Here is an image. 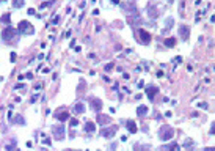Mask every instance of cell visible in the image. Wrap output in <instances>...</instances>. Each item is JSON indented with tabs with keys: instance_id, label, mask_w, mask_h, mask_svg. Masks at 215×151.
<instances>
[{
	"instance_id": "1",
	"label": "cell",
	"mask_w": 215,
	"mask_h": 151,
	"mask_svg": "<svg viewBox=\"0 0 215 151\" xmlns=\"http://www.w3.org/2000/svg\"><path fill=\"white\" fill-rule=\"evenodd\" d=\"M173 135H174V129L171 126H162L160 131H159V137H160V140H163V142L173 139Z\"/></svg>"
},
{
	"instance_id": "2",
	"label": "cell",
	"mask_w": 215,
	"mask_h": 151,
	"mask_svg": "<svg viewBox=\"0 0 215 151\" xmlns=\"http://www.w3.org/2000/svg\"><path fill=\"white\" fill-rule=\"evenodd\" d=\"M17 30H19L20 33H24V35H33V33H35L33 25L29 22V20H20Z\"/></svg>"
},
{
	"instance_id": "3",
	"label": "cell",
	"mask_w": 215,
	"mask_h": 151,
	"mask_svg": "<svg viewBox=\"0 0 215 151\" xmlns=\"http://www.w3.org/2000/svg\"><path fill=\"white\" fill-rule=\"evenodd\" d=\"M123 11L126 13L127 16H134V14H138V6L134 3V2H126L123 3Z\"/></svg>"
},
{
	"instance_id": "4",
	"label": "cell",
	"mask_w": 215,
	"mask_h": 151,
	"mask_svg": "<svg viewBox=\"0 0 215 151\" xmlns=\"http://www.w3.org/2000/svg\"><path fill=\"white\" fill-rule=\"evenodd\" d=\"M118 132V126H108V128H104L101 131V135L104 139H113L115 134Z\"/></svg>"
},
{
	"instance_id": "5",
	"label": "cell",
	"mask_w": 215,
	"mask_h": 151,
	"mask_svg": "<svg viewBox=\"0 0 215 151\" xmlns=\"http://www.w3.org/2000/svg\"><path fill=\"white\" fill-rule=\"evenodd\" d=\"M52 134L55 140H63L65 139V126H52Z\"/></svg>"
},
{
	"instance_id": "6",
	"label": "cell",
	"mask_w": 215,
	"mask_h": 151,
	"mask_svg": "<svg viewBox=\"0 0 215 151\" xmlns=\"http://www.w3.org/2000/svg\"><path fill=\"white\" fill-rule=\"evenodd\" d=\"M14 36H16V30L13 29L11 25H8L6 29H3V32H2V38H3V41H11Z\"/></svg>"
},
{
	"instance_id": "7",
	"label": "cell",
	"mask_w": 215,
	"mask_h": 151,
	"mask_svg": "<svg viewBox=\"0 0 215 151\" xmlns=\"http://www.w3.org/2000/svg\"><path fill=\"white\" fill-rule=\"evenodd\" d=\"M138 41H140L141 44H149L151 43V35L146 32V30H138Z\"/></svg>"
},
{
	"instance_id": "8",
	"label": "cell",
	"mask_w": 215,
	"mask_h": 151,
	"mask_svg": "<svg viewBox=\"0 0 215 151\" xmlns=\"http://www.w3.org/2000/svg\"><path fill=\"white\" fill-rule=\"evenodd\" d=\"M127 22L132 27H138V25L143 24V19L140 16V13H138V14H134V16H127Z\"/></svg>"
},
{
	"instance_id": "9",
	"label": "cell",
	"mask_w": 215,
	"mask_h": 151,
	"mask_svg": "<svg viewBox=\"0 0 215 151\" xmlns=\"http://www.w3.org/2000/svg\"><path fill=\"white\" fill-rule=\"evenodd\" d=\"M179 36H181L184 41L189 39V38H190V27H189V25H185V24L179 25Z\"/></svg>"
},
{
	"instance_id": "10",
	"label": "cell",
	"mask_w": 215,
	"mask_h": 151,
	"mask_svg": "<svg viewBox=\"0 0 215 151\" xmlns=\"http://www.w3.org/2000/svg\"><path fill=\"white\" fill-rule=\"evenodd\" d=\"M102 101L101 99H98V98H89V107L93 109V110H96V112H101V109H102Z\"/></svg>"
},
{
	"instance_id": "11",
	"label": "cell",
	"mask_w": 215,
	"mask_h": 151,
	"mask_svg": "<svg viewBox=\"0 0 215 151\" xmlns=\"http://www.w3.org/2000/svg\"><path fill=\"white\" fill-rule=\"evenodd\" d=\"M157 93H159V88L154 87V85H151V87L146 88V94H148V98H149L151 101H154V98H156Z\"/></svg>"
},
{
	"instance_id": "12",
	"label": "cell",
	"mask_w": 215,
	"mask_h": 151,
	"mask_svg": "<svg viewBox=\"0 0 215 151\" xmlns=\"http://www.w3.org/2000/svg\"><path fill=\"white\" fill-rule=\"evenodd\" d=\"M112 121V118L110 116H107V115H102V113H98V123L99 125H108V123Z\"/></svg>"
},
{
	"instance_id": "13",
	"label": "cell",
	"mask_w": 215,
	"mask_h": 151,
	"mask_svg": "<svg viewBox=\"0 0 215 151\" xmlns=\"http://www.w3.org/2000/svg\"><path fill=\"white\" fill-rule=\"evenodd\" d=\"M126 128H127V131L130 132V134H137V125H135V121L134 120H129L127 123H126Z\"/></svg>"
},
{
	"instance_id": "14",
	"label": "cell",
	"mask_w": 215,
	"mask_h": 151,
	"mask_svg": "<svg viewBox=\"0 0 215 151\" xmlns=\"http://www.w3.org/2000/svg\"><path fill=\"white\" fill-rule=\"evenodd\" d=\"M74 112L77 113V115H82L83 112H85V106H83L82 102H77V104L74 106Z\"/></svg>"
},
{
	"instance_id": "15",
	"label": "cell",
	"mask_w": 215,
	"mask_h": 151,
	"mask_svg": "<svg viewBox=\"0 0 215 151\" xmlns=\"http://www.w3.org/2000/svg\"><path fill=\"white\" fill-rule=\"evenodd\" d=\"M85 131L86 132H96V125H94V123L93 121H86V125H85Z\"/></svg>"
},
{
	"instance_id": "16",
	"label": "cell",
	"mask_w": 215,
	"mask_h": 151,
	"mask_svg": "<svg viewBox=\"0 0 215 151\" xmlns=\"http://www.w3.org/2000/svg\"><path fill=\"white\" fill-rule=\"evenodd\" d=\"M146 113H148V107L146 106H138L137 107V115L138 116H144Z\"/></svg>"
},
{
	"instance_id": "17",
	"label": "cell",
	"mask_w": 215,
	"mask_h": 151,
	"mask_svg": "<svg viewBox=\"0 0 215 151\" xmlns=\"http://www.w3.org/2000/svg\"><path fill=\"white\" fill-rule=\"evenodd\" d=\"M57 118H58L60 121H68L69 118H71V115H69V112H60V113L57 115Z\"/></svg>"
},
{
	"instance_id": "18",
	"label": "cell",
	"mask_w": 215,
	"mask_h": 151,
	"mask_svg": "<svg viewBox=\"0 0 215 151\" xmlns=\"http://www.w3.org/2000/svg\"><path fill=\"white\" fill-rule=\"evenodd\" d=\"M11 120H13V123H16V125H22V126L25 125V120H24L22 115H16L14 118H11Z\"/></svg>"
},
{
	"instance_id": "19",
	"label": "cell",
	"mask_w": 215,
	"mask_h": 151,
	"mask_svg": "<svg viewBox=\"0 0 215 151\" xmlns=\"http://www.w3.org/2000/svg\"><path fill=\"white\" fill-rule=\"evenodd\" d=\"M0 20H2L3 24L10 25V20H11V14H10V13H5V14L2 16V19H0Z\"/></svg>"
},
{
	"instance_id": "20",
	"label": "cell",
	"mask_w": 215,
	"mask_h": 151,
	"mask_svg": "<svg viewBox=\"0 0 215 151\" xmlns=\"http://www.w3.org/2000/svg\"><path fill=\"white\" fill-rule=\"evenodd\" d=\"M181 149V146L177 145V143H170L168 146H166V151H179Z\"/></svg>"
},
{
	"instance_id": "21",
	"label": "cell",
	"mask_w": 215,
	"mask_h": 151,
	"mask_svg": "<svg viewBox=\"0 0 215 151\" xmlns=\"http://www.w3.org/2000/svg\"><path fill=\"white\" fill-rule=\"evenodd\" d=\"M25 5V0H13V6L14 8H22Z\"/></svg>"
},
{
	"instance_id": "22",
	"label": "cell",
	"mask_w": 215,
	"mask_h": 151,
	"mask_svg": "<svg viewBox=\"0 0 215 151\" xmlns=\"http://www.w3.org/2000/svg\"><path fill=\"white\" fill-rule=\"evenodd\" d=\"M165 44L168 46V47L176 46V38H168V39H165Z\"/></svg>"
},
{
	"instance_id": "23",
	"label": "cell",
	"mask_w": 215,
	"mask_h": 151,
	"mask_svg": "<svg viewBox=\"0 0 215 151\" xmlns=\"http://www.w3.org/2000/svg\"><path fill=\"white\" fill-rule=\"evenodd\" d=\"M173 24H174V19H173V17H168V19H166L165 20V27H166V29H171V27H173Z\"/></svg>"
},
{
	"instance_id": "24",
	"label": "cell",
	"mask_w": 215,
	"mask_h": 151,
	"mask_svg": "<svg viewBox=\"0 0 215 151\" xmlns=\"http://www.w3.org/2000/svg\"><path fill=\"white\" fill-rule=\"evenodd\" d=\"M159 16V13L156 11V8L152 10V6H149V17H157Z\"/></svg>"
},
{
	"instance_id": "25",
	"label": "cell",
	"mask_w": 215,
	"mask_h": 151,
	"mask_svg": "<svg viewBox=\"0 0 215 151\" xmlns=\"http://www.w3.org/2000/svg\"><path fill=\"white\" fill-rule=\"evenodd\" d=\"M69 125H71L72 128H75V126L79 125V120L77 118H69Z\"/></svg>"
},
{
	"instance_id": "26",
	"label": "cell",
	"mask_w": 215,
	"mask_h": 151,
	"mask_svg": "<svg viewBox=\"0 0 215 151\" xmlns=\"http://www.w3.org/2000/svg\"><path fill=\"white\" fill-rule=\"evenodd\" d=\"M55 2V0H49V2H43V3H41L39 5V8H46V6H49V5H52Z\"/></svg>"
},
{
	"instance_id": "27",
	"label": "cell",
	"mask_w": 215,
	"mask_h": 151,
	"mask_svg": "<svg viewBox=\"0 0 215 151\" xmlns=\"http://www.w3.org/2000/svg\"><path fill=\"white\" fill-rule=\"evenodd\" d=\"M193 146H195V143H193V142H190V140H187V142H185V148H189V149H190V148H193Z\"/></svg>"
},
{
	"instance_id": "28",
	"label": "cell",
	"mask_w": 215,
	"mask_h": 151,
	"mask_svg": "<svg viewBox=\"0 0 215 151\" xmlns=\"http://www.w3.org/2000/svg\"><path fill=\"white\" fill-rule=\"evenodd\" d=\"M113 68H115V65H113V63H108V65H105V68H104V69H105V71H112Z\"/></svg>"
},
{
	"instance_id": "29",
	"label": "cell",
	"mask_w": 215,
	"mask_h": 151,
	"mask_svg": "<svg viewBox=\"0 0 215 151\" xmlns=\"http://www.w3.org/2000/svg\"><path fill=\"white\" fill-rule=\"evenodd\" d=\"M173 63H174V66H176L177 63H182V57H176L174 60H173Z\"/></svg>"
},
{
	"instance_id": "30",
	"label": "cell",
	"mask_w": 215,
	"mask_h": 151,
	"mask_svg": "<svg viewBox=\"0 0 215 151\" xmlns=\"http://www.w3.org/2000/svg\"><path fill=\"white\" fill-rule=\"evenodd\" d=\"M198 107H201V109H204V110H206V109H207V102H199Z\"/></svg>"
},
{
	"instance_id": "31",
	"label": "cell",
	"mask_w": 215,
	"mask_h": 151,
	"mask_svg": "<svg viewBox=\"0 0 215 151\" xmlns=\"http://www.w3.org/2000/svg\"><path fill=\"white\" fill-rule=\"evenodd\" d=\"M10 58H11V61H13V63H14V61H16V54H14V52H11Z\"/></svg>"
},
{
	"instance_id": "32",
	"label": "cell",
	"mask_w": 215,
	"mask_h": 151,
	"mask_svg": "<svg viewBox=\"0 0 215 151\" xmlns=\"http://www.w3.org/2000/svg\"><path fill=\"white\" fill-rule=\"evenodd\" d=\"M204 151H215V146H207L204 148Z\"/></svg>"
},
{
	"instance_id": "33",
	"label": "cell",
	"mask_w": 215,
	"mask_h": 151,
	"mask_svg": "<svg viewBox=\"0 0 215 151\" xmlns=\"http://www.w3.org/2000/svg\"><path fill=\"white\" fill-rule=\"evenodd\" d=\"M36 99H38V96H32V99H30V102L33 104V102H36Z\"/></svg>"
},
{
	"instance_id": "34",
	"label": "cell",
	"mask_w": 215,
	"mask_h": 151,
	"mask_svg": "<svg viewBox=\"0 0 215 151\" xmlns=\"http://www.w3.org/2000/svg\"><path fill=\"white\" fill-rule=\"evenodd\" d=\"M58 20H60V17H58V16H57V17H55V19H53V20H52V24H53V25H55V24H58Z\"/></svg>"
},
{
	"instance_id": "35",
	"label": "cell",
	"mask_w": 215,
	"mask_h": 151,
	"mask_svg": "<svg viewBox=\"0 0 215 151\" xmlns=\"http://www.w3.org/2000/svg\"><path fill=\"white\" fill-rule=\"evenodd\" d=\"M143 87H144V82L140 80V82H138V88H143Z\"/></svg>"
},
{
	"instance_id": "36",
	"label": "cell",
	"mask_w": 215,
	"mask_h": 151,
	"mask_svg": "<svg viewBox=\"0 0 215 151\" xmlns=\"http://www.w3.org/2000/svg\"><path fill=\"white\" fill-rule=\"evenodd\" d=\"M210 134H215V123H213L212 128H210Z\"/></svg>"
},
{
	"instance_id": "37",
	"label": "cell",
	"mask_w": 215,
	"mask_h": 151,
	"mask_svg": "<svg viewBox=\"0 0 215 151\" xmlns=\"http://www.w3.org/2000/svg\"><path fill=\"white\" fill-rule=\"evenodd\" d=\"M25 77H27V79H33V74L29 72V74H25Z\"/></svg>"
},
{
	"instance_id": "38",
	"label": "cell",
	"mask_w": 215,
	"mask_h": 151,
	"mask_svg": "<svg viewBox=\"0 0 215 151\" xmlns=\"http://www.w3.org/2000/svg\"><path fill=\"white\" fill-rule=\"evenodd\" d=\"M14 88H17V90H19V88H24V85H22V84H17Z\"/></svg>"
},
{
	"instance_id": "39",
	"label": "cell",
	"mask_w": 215,
	"mask_h": 151,
	"mask_svg": "<svg viewBox=\"0 0 215 151\" xmlns=\"http://www.w3.org/2000/svg\"><path fill=\"white\" fill-rule=\"evenodd\" d=\"M112 3H115V5H118V3H120V0H112Z\"/></svg>"
},
{
	"instance_id": "40",
	"label": "cell",
	"mask_w": 215,
	"mask_h": 151,
	"mask_svg": "<svg viewBox=\"0 0 215 151\" xmlns=\"http://www.w3.org/2000/svg\"><path fill=\"white\" fill-rule=\"evenodd\" d=\"M0 2H6V0H0Z\"/></svg>"
},
{
	"instance_id": "41",
	"label": "cell",
	"mask_w": 215,
	"mask_h": 151,
	"mask_svg": "<svg viewBox=\"0 0 215 151\" xmlns=\"http://www.w3.org/2000/svg\"><path fill=\"white\" fill-rule=\"evenodd\" d=\"M168 2H170V3H171V2H173V0H168Z\"/></svg>"
}]
</instances>
